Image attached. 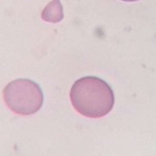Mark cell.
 <instances>
[{
	"label": "cell",
	"mask_w": 156,
	"mask_h": 156,
	"mask_svg": "<svg viewBox=\"0 0 156 156\" xmlns=\"http://www.w3.org/2000/svg\"><path fill=\"white\" fill-rule=\"evenodd\" d=\"M70 100L80 114L98 119L111 112L114 106V93L100 78L83 76L72 85Z\"/></svg>",
	"instance_id": "1"
},
{
	"label": "cell",
	"mask_w": 156,
	"mask_h": 156,
	"mask_svg": "<svg viewBox=\"0 0 156 156\" xmlns=\"http://www.w3.org/2000/svg\"><path fill=\"white\" fill-rule=\"evenodd\" d=\"M3 99L10 110L21 115H31L41 109L43 92L29 79H17L3 90Z\"/></svg>",
	"instance_id": "2"
},
{
	"label": "cell",
	"mask_w": 156,
	"mask_h": 156,
	"mask_svg": "<svg viewBox=\"0 0 156 156\" xmlns=\"http://www.w3.org/2000/svg\"><path fill=\"white\" fill-rule=\"evenodd\" d=\"M43 21L48 23H58L64 19V10L60 0H52L41 13Z\"/></svg>",
	"instance_id": "3"
},
{
	"label": "cell",
	"mask_w": 156,
	"mask_h": 156,
	"mask_svg": "<svg viewBox=\"0 0 156 156\" xmlns=\"http://www.w3.org/2000/svg\"><path fill=\"white\" fill-rule=\"evenodd\" d=\"M122 1H125V2H133V1H138V0H122Z\"/></svg>",
	"instance_id": "4"
}]
</instances>
